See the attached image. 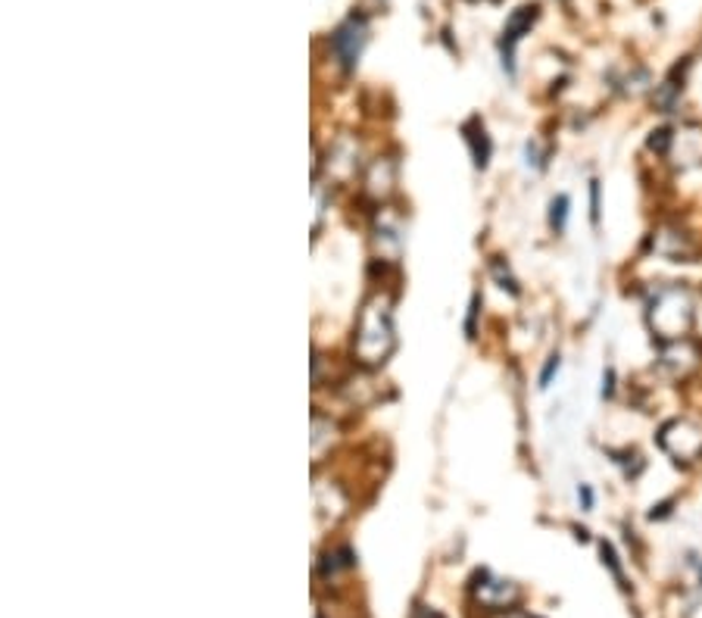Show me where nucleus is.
<instances>
[{"mask_svg": "<svg viewBox=\"0 0 702 618\" xmlns=\"http://www.w3.org/2000/svg\"><path fill=\"white\" fill-rule=\"evenodd\" d=\"M702 291L690 281H656L643 294V325L656 343L693 338L700 328Z\"/></svg>", "mask_w": 702, "mask_h": 618, "instance_id": "f257e3e1", "label": "nucleus"}, {"mask_svg": "<svg viewBox=\"0 0 702 618\" xmlns=\"http://www.w3.org/2000/svg\"><path fill=\"white\" fill-rule=\"evenodd\" d=\"M397 347V328H394V310L390 298L372 294L365 300L353 331V360L363 368H382Z\"/></svg>", "mask_w": 702, "mask_h": 618, "instance_id": "f03ea898", "label": "nucleus"}, {"mask_svg": "<svg viewBox=\"0 0 702 618\" xmlns=\"http://www.w3.org/2000/svg\"><path fill=\"white\" fill-rule=\"evenodd\" d=\"M658 450L678 465H702V425L690 415H675L658 425Z\"/></svg>", "mask_w": 702, "mask_h": 618, "instance_id": "7ed1b4c3", "label": "nucleus"}, {"mask_svg": "<svg viewBox=\"0 0 702 618\" xmlns=\"http://www.w3.org/2000/svg\"><path fill=\"white\" fill-rule=\"evenodd\" d=\"M658 375L671 381H687L702 368V338H683V341L656 343V366Z\"/></svg>", "mask_w": 702, "mask_h": 618, "instance_id": "20e7f679", "label": "nucleus"}, {"mask_svg": "<svg viewBox=\"0 0 702 618\" xmlns=\"http://www.w3.org/2000/svg\"><path fill=\"white\" fill-rule=\"evenodd\" d=\"M646 247L668 263H700L702 256L700 238L683 226H658L656 231H650Z\"/></svg>", "mask_w": 702, "mask_h": 618, "instance_id": "39448f33", "label": "nucleus"}, {"mask_svg": "<svg viewBox=\"0 0 702 618\" xmlns=\"http://www.w3.org/2000/svg\"><path fill=\"white\" fill-rule=\"evenodd\" d=\"M365 41H368V20H365L363 13H350L335 28V35H331V53H335V60H338L340 66L350 72V69L360 63Z\"/></svg>", "mask_w": 702, "mask_h": 618, "instance_id": "423d86ee", "label": "nucleus"}, {"mask_svg": "<svg viewBox=\"0 0 702 618\" xmlns=\"http://www.w3.org/2000/svg\"><path fill=\"white\" fill-rule=\"evenodd\" d=\"M687 69H690V60H683V66H675L662 82L653 85L650 92V107L653 113L665 116L668 122H675L680 113H683V94H687Z\"/></svg>", "mask_w": 702, "mask_h": 618, "instance_id": "0eeeda50", "label": "nucleus"}, {"mask_svg": "<svg viewBox=\"0 0 702 618\" xmlns=\"http://www.w3.org/2000/svg\"><path fill=\"white\" fill-rule=\"evenodd\" d=\"M537 20H541V7L537 3H521L519 10L506 20L503 38H499V53H503V69L509 75H516V47L534 28Z\"/></svg>", "mask_w": 702, "mask_h": 618, "instance_id": "6e6552de", "label": "nucleus"}, {"mask_svg": "<svg viewBox=\"0 0 702 618\" xmlns=\"http://www.w3.org/2000/svg\"><path fill=\"white\" fill-rule=\"evenodd\" d=\"M394 182H397V166L390 160H375L368 166V172H365V194L382 201V197L390 194Z\"/></svg>", "mask_w": 702, "mask_h": 618, "instance_id": "1a4fd4ad", "label": "nucleus"}, {"mask_svg": "<svg viewBox=\"0 0 702 618\" xmlns=\"http://www.w3.org/2000/svg\"><path fill=\"white\" fill-rule=\"evenodd\" d=\"M462 135H465L469 147H472V160H475L477 169H487L491 166V154H494V144H491V135H487L484 122L472 119L469 125H462Z\"/></svg>", "mask_w": 702, "mask_h": 618, "instance_id": "9d476101", "label": "nucleus"}, {"mask_svg": "<svg viewBox=\"0 0 702 618\" xmlns=\"http://www.w3.org/2000/svg\"><path fill=\"white\" fill-rule=\"evenodd\" d=\"M675 141H678V122H658L656 129H650L646 135V150L656 157V160H671V150H675Z\"/></svg>", "mask_w": 702, "mask_h": 618, "instance_id": "9b49d317", "label": "nucleus"}, {"mask_svg": "<svg viewBox=\"0 0 702 618\" xmlns=\"http://www.w3.org/2000/svg\"><path fill=\"white\" fill-rule=\"evenodd\" d=\"M568 222H571V194L559 191L549 197V206H546V226L556 238H562L568 231Z\"/></svg>", "mask_w": 702, "mask_h": 618, "instance_id": "f8f14e48", "label": "nucleus"}, {"mask_svg": "<svg viewBox=\"0 0 702 618\" xmlns=\"http://www.w3.org/2000/svg\"><path fill=\"white\" fill-rule=\"evenodd\" d=\"M612 462L621 469V475L628 481H637L643 472H646V459H643V453L640 450H634V447H621V450H609Z\"/></svg>", "mask_w": 702, "mask_h": 618, "instance_id": "ddd939ff", "label": "nucleus"}, {"mask_svg": "<svg viewBox=\"0 0 702 618\" xmlns=\"http://www.w3.org/2000/svg\"><path fill=\"white\" fill-rule=\"evenodd\" d=\"M588 206L590 229L600 231V226H603V182L600 179H590L588 182Z\"/></svg>", "mask_w": 702, "mask_h": 618, "instance_id": "4468645a", "label": "nucleus"}, {"mask_svg": "<svg viewBox=\"0 0 702 618\" xmlns=\"http://www.w3.org/2000/svg\"><path fill=\"white\" fill-rule=\"evenodd\" d=\"M491 275L497 278V284L503 288V291H509L512 298H521L519 278H516V275H512V269L506 266V259H499V256H494V259H491Z\"/></svg>", "mask_w": 702, "mask_h": 618, "instance_id": "2eb2a0df", "label": "nucleus"}, {"mask_svg": "<svg viewBox=\"0 0 702 618\" xmlns=\"http://www.w3.org/2000/svg\"><path fill=\"white\" fill-rule=\"evenodd\" d=\"M559 372H562V353H559V350H553V353L544 360L541 372H537V390L553 388V385H556V378H559Z\"/></svg>", "mask_w": 702, "mask_h": 618, "instance_id": "dca6fc26", "label": "nucleus"}, {"mask_svg": "<svg viewBox=\"0 0 702 618\" xmlns=\"http://www.w3.org/2000/svg\"><path fill=\"white\" fill-rule=\"evenodd\" d=\"M524 166L534 169V172H544L546 166H549V150H544L537 141H528L524 144Z\"/></svg>", "mask_w": 702, "mask_h": 618, "instance_id": "f3484780", "label": "nucleus"}, {"mask_svg": "<svg viewBox=\"0 0 702 618\" xmlns=\"http://www.w3.org/2000/svg\"><path fill=\"white\" fill-rule=\"evenodd\" d=\"M618 393V368L606 366L603 368V378H600V400L603 403H612Z\"/></svg>", "mask_w": 702, "mask_h": 618, "instance_id": "a211bd4d", "label": "nucleus"}, {"mask_svg": "<svg viewBox=\"0 0 702 618\" xmlns=\"http://www.w3.org/2000/svg\"><path fill=\"white\" fill-rule=\"evenodd\" d=\"M578 506H581V512H593L596 509V490H593L590 481H578Z\"/></svg>", "mask_w": 702, "mask_h": 618, "instance_id": "6ab92c4d", "label": "nucleus"}, {"mask_svg": "<svg viewBox=\"0 0 702 618\" xmlns=\"http://www.w3.org/2000/svg\"><path fill=\"white\" fill-rule=\"evenodd\" d=\"M477 310H481V298H472V306H469V322H465V335L475 338V322H477Z\"/></svg>", "mask_w": 702, "mask_h": 618, "instance_id": "aec40b11", "label": "nucleus"}, {"mask_svg": "<svg viewBox=\"0 0 702 618\" xmlns=\"http://www.w3.org/2000/svg\"><path fill=\"white\" fill-rule=\"evenodd\" d=\"M574 537H578V541H584V544H588L590 541V531L584 525H574Z\"/></svg>", "mask_w": 702, "mask_h": 618, "instance_id": "412c9836", "label": "nucleus"}, {"mask_svg": "<svg viewBox=\"0 0 702 618\" xmlns=\"http://www.w3.org/2000/svg\"><path fill=\"white\" fill-rule=\"evenodd\" d=\"M697 581H700V587H702V559H700V566H697Z\"/></svg>", "mask_w": 702, "mask_h": 618, "instance_id": "4be33fe9", "label": "nucleus"}, {"mask_svg": "<svg viewBox=\"0 0 702 618\" xmlns=\"http://www.w3.org/2000/svg\"><path fill=\"white\" fill-rule=\"evenodd\" d=\"M475 3H499V0H475Z\"/></svg>", "mask_w": 702, "mask_h": 618, "instance_id": "5701e85b", "label": "nucleus"}, {"mask_svg": "<svg viewBox=\"0 0 702 618\" xmlns=\"http://www.w3.org/2000/svg\"><path fill=\"white\" fill-rule=\"evenodd\" d=\"M700 291H702V288H700Z\"/></svg>", "mask_w": 702, "mask_h": 618, "instance_id": "b1692460", "label": "nucleus"}]
</instances>
